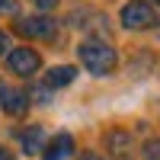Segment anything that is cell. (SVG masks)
I'll return each instance as SVG.
<instances>
[{
    "label": "cell",
    "instance_id": "cell-1",
    "mask_svg": "<svg viewBox=\"0 0 160 160\" xmlns=\"http://www.w3.org/2000/svg\"><path fill=\"white\" fill-rule=\"evenodd\" d=\"M77 55H80V64H83L93 77H106V74H112L115 64H118L115 48L106 42V38H99V35L83 38V42H80V48H77Z\"/></svg>",
    "mask_w": 160,
    "mask_h": 160
},
{
    "label": "cell",
    "instance_id": "cell-10",
    "mask_svg": "<svg viewBox=\"0 0 160 160\" xmlns=\"http://www.w3.org/2000/svg\"><path fill=\"white\" fill-rule=\"evenodd\" d=\"M144 160H160V138L144 144Z\"/></svg>",
    "mask_w": 160,
    "mask_h": 160
},
{
    "label": "cell",
    "instance_id": "cell-11",
    "mask_svg": "<svg viewBox=\"0 0 160 160\" xmlns=\"http://www.w3.org/2000/svg\"><path fill=\"white\" fill-rule=\"evenodd\" d=\"M0 13H3V16H16L19 3H16V0H0Z\"/></svg>",
    "mask_w": 160,
    "mask_h": 160
},
{
    "label": "cell",
    "instance_id": "cell-15",
    "mask_svg": "<svg viewBox=\"0 0 160 160\" xmlns=\"http://www.w3.org/2000/svg\"><path fill=\"white\" fill-rule=\"evenodd\" d=\"M0 160H13V157H10V151H7V148H0Z\"/></svg>",
    "mask_w": 160,
    "mask_h": 160
},
{
    "label": "cell",
    "instance_id": "cell-4",
    "mask_svg": "<svg viewBox=\"0 0 160 160\" xmlns=\"http://www.w3.org/2000/svg\"><path fill=\"white\" fill-rule=\"evenodd\" d=\"M16 32L26 35V38H58V22L48 19V16H26V19H16Z\"/></svg>",
    "mask_w": 160,
    "mask_h": 160
},
{
    "label": "cell",
    "instance_id": "cell-17",
    "mask_svg": "<svg viewBox=\"0 0 160 160\" xmlns=\"http://www.w3.org/2000/svg\"><path fill=\"white\" fill-rule=\"evenodd\" d=\"M154 3H157V7H160V0H154Z\"/></svg>",
    "mask_w": 160,
    "mask_h": 160
},
{
    "label": "cell",
    "instance_id": "cell-2",
    "mask_svg": "<svg viewBox=\"0 0 160 160\" xmlns=\"http://www.w3.org/2000/svg\"><path fill=\"white\" fill-rule=\"evenodd\" d=\"M160 19L154 7L148 3V0H131V3L122 7V26L125 29H135V32H144V29H154Z\"/></svg>",
    "mask_w": 160,
    "mask_h": 160
},
{
    "label": "cell",
    "instance_id": "cell-7",
    "mask_svg": "<svg viewBox=\"0 0 160 160\" xmlns=\"http://www.w3.org/2000/svg\"><path fill=\"white\" fill-rule=\"evenodd\" d=\"M45 154H42V160H64V157H71V151H74V138L71 135H58L55 141L48 144V148H42Z\"/></svg>",
    "mask_w": 160,
    "mask_h": 160
},
{
    "label": "cell",
    "instance_id": "cell-8",
    "mask_svg": "<svg viewBox=\"0 0 160 160\" xmlns=\"http://www.w3.org/2000/svg\"><path fill=\"white\" fill-rule=\"evenodd\" d=\"M74 77H77V71L71 68V64H61V68H51V71H48L45 83H48V87H68Z\"/></svg>",
    "mask_w": 160,
    "mask_h": 160
},
{
    "label": "cell",
    "instance_id": "cell-3",
    "mask_svg": "<svg viewBox=\"0 0 160 160\" xmlns=\"http://www.w3.org/2000/svg\"><path fill=\"white\" fill-rule=\"evenodd\" d=\"M7 64H10V71H13V74H19V77H32L38 68H42V58H38V51H35V48L19 45V48H10Z\"/></svg>",
    "mask_w": 160,
    "mask_h": 160
},
{
    "label": "cell",
    "instance_id": "cell-5",
    "mask_svg": "<svg viewBox=\"0 0 160 160\" xmlns=\"http://www.w3.org/2000/svg\"><path fill=\"white\" fill-rule=\"evenodd\" d=\"M106 151H109L115 160H131V154H135V141H131L128 131L112 128V131H106Z\"/></svg>",
    "mask_w": 160,
    "mask_h": 160
},
{
    "label": "cell",
    "instance_id": "cell-13",
    "mask_svg": "<svg viewBox=\"0 0 160 160\" xmlns=\"http://www.w3.org/2000/svg\"><path fill=\"white\" fill-rule=\"evenodd\" d=\"M3 55H10V38H7V32H0V58Z\"/></svg>",
    "mask_w": 160,
    "mask_h": 160
},
{
    "label": "cell",
    "instance_id": "cell-12",
    "mask_svg": "<svg viewBox=\"0 0 160 160\" xmlns=\"http://www.w3.org/2000/svg\"><path fill=\"white\" fill-rule=\"evenodd\" d=\"M32 3H35L38 10H55V7H58V0H32Z\"/></svg>",
    "mask_w": 160,
    "mask_h": 160
},
{
    "label": "cell",
    "instance_id": "cell-6",
    "mask_svg": "<svg viewBox=\"0 0 160 160\" xmlns=\"http://www.w3.org/2000/svg\"><path fill=\"white\" fill-rule=\"evenodd\" d=\"M0 109L7 115H22L29 109V93L16 87H0Z\"/></svg>",
    "mask_w": 160,
    "mask_h": 160
},
{
    "label": "cell",
    "instance_id": "cell-14",
    "mask_svg": "<svg viewBox=\"0 0 160 160\" xmlns=\"http://www.w3.org/2000/svg\"><path fill=\"white\" fill-rule=\"evenodd\" d=\"M80 160H109V157H102V154H96V151H83Z\"/></svg>",
    "mask_w": 160,
    "mask_h": 160
},
{
    "label": "cell",
    "instance_id": "cell-9",
    "mask_svg": "<svg viewBox=\"0 0 160 160\" xmlns=\"http://www.w3.org/2000/svg\"><path fill=\"white\" fill-rule=\"evenodd\" d=\"M22 151L26 154H38V151H42V128H38V125H32L22 135Z\"/></svg>",
    "mask_w": 160,
    "mask_h": 160
},
{
    "label": "cell",
    "instance_id": "cell-16",
    "mask_svg": "<svg viewBox=\"0 0 160 160\" xmlns=\"http://www.w3.org/2000/svg\"><path fill=\"white\" fill-rule=\"evenodd\" d=\"M157 38H160V26H157Z\"/></svg>",
    "mask_w": 160,
    "mask_h": 160
}]
</instances>
